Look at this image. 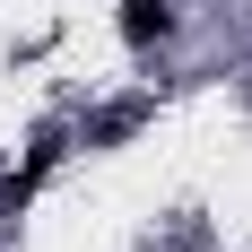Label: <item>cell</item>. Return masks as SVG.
Returning a JSON list of instances; mask_svg holds the SVG:
<instances>
[{
    "instance_id": "6da1fadb",
    "label": "cell",
    "mask_w": 252,
    "mask_h": 252,
    "mask_svg": "<svg viewBox=\"0 0 252 252\" xmlns=\"http://www.w3.org/2000/svg\"><path fill=\"white\" fill-rule=\"evenodd\" d=\"M122 35L130 44H157V35H165V9H157V0H122Z\"/></svg>"
}]
</instances>
